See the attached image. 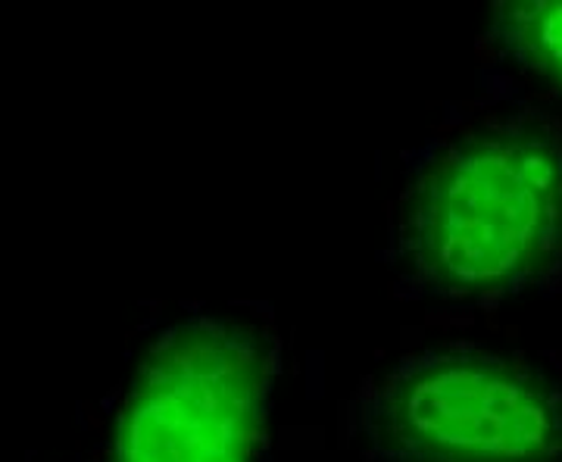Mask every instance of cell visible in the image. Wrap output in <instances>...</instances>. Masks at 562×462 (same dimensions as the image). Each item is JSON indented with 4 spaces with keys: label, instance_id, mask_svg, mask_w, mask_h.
<instances>
[{
    "label": "cell",
    "instance_id": "obj_4",
    "mask_svg": "<svg viewBox=\"0 0 562 462\" xmlns=\"http://www.w3.org/2000/svg\"><path fill=\"white\" fill-rule=\"evenodd\" d=\"M484 35L506 60L562 94V0H497Z\"/></svg>",
    "mask_w": 562,
    "mask_h": 462
},
{
    "label": "cell",
    "instance_id": "obj_3",
    "mask_svg": "<svg viewBox=\"0 0 562 462\" xmlns=\"http://www.w3.org/2000/svg\"><path fill=\"white\" fill-rule=\"evenodd\" d=\"M369 431L391 462H562V387L497 350L435 347L387 372Z\"/></svg>",
    "mask_w": 562,
    "mask_h": 462
},
{
    "label": "cell",
    "instance_id": "obj_1",
    "mask_svg": "<svg viewBox=\"0 0 562 462\" xmlns=\"http://www.w3.org/2000/svg\"><path fill=\"white\" fill-rule=\"evenodd\" d=\"M401 253L453 301H501L541 282L562 260L560 135L503 120L443 144L403 198Z\"/></svg>",
    "mask_w": 562,
    "mask_h": 462
},
{
    "label": "cell",
    "instance_id": "obj_2",
    "mask_svg": "<svg viewBox=\"0 0 562 462\" xmlns=\"http://www.w3.org/2000/svg\"><path fill=\"white\" fill-rule=\"evenodd\" d=\"M279 347L225 316L181 319L140 350L106 462H260L272 435Z\"/></svg>",
    "mask_w": 562,
    "mask_h": 462
}]
</instances>
